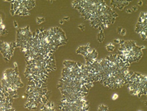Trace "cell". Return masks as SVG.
Returning <instances> with one entry per match:
<instances>
[{
	"label": "cell",
	"instance_id": "8",
	"mask_svg": "<svg viewBox=\"0 0 147 111\" xmlns=\"http://www.w3.org/2000/svg\"><path fill=\"white\" fill-rule=\"evenodd\" d=\"M59 109L61 111H88L90 106L89 102L84 98L82 101L73 103L60 102Z\"/></svg>",
	"mask_w": 147,
	"mask_h": 111
},
{
	"label": "cell",
	"instance_id": "25",
	"mask_svg": "<svg viewBox=\"0 0 147 111\" xmlns=\"http://www.w3.org/2000/svg\"><path fill=\"white\" fill-rule=\"evenodd\" d=\"M118 97H119V95H118L117 94H113V95L112 96V100H117V99L118 98Z\"/></svg>",
	"mask_w": 147,
	"mask_h": 111
},
{
	"label": "cell",
	"instance_id": "10",
	"mask_svg": "<svg viewBox=\"0 0 147 111\" xmlns=\"http://www.w3.org/2000/svg\"><path fill=\"white\" fill-rule=\"evenodd\" d=\"M146 25H147V21L144 22H137V23L136 26L135 31L139 34L142 39V41H146L147 37L146 34Z\"/></svg>",
	"mask_w": 147,
	"mask_h": 111
},
{
	"label": "cell",
	"instance_id": "29",
	"mask_svg": "<svg viewBox=\"0 0 147 111\" xmlns=\"http://www.w3.org/2000/svg\"><path fill=\"white\" fill-rule=\"evenodd\" d=\"M122 27H119L118 28H117V33H118V34L120 35V33H121V31H122Z\"/></svg>",
	"mask_w": 147,
	"mask_h": 111
},
{
	"label": "cell",
	"instance_id": "2",
	"mask_svg": "<svg viewBox=\"0 0 147 111\" xmlns=\"http://www.w3.org/2000/svg\"><path fill=\"white\" fill-rule=\"evenodd\" d=\"M14 65L15 66L14 68L7 69L4 72L1 79V86L11 98L16 99L18 97L17 90L23 87L24 84L21 81L16 62L14 63Z\"/></svg>",
	"mask_w": 147,
	"mask_h": 111
},
{
	"label": "cell",
	"instance_id": "19",
	"mask_svg": "<svg viewBox=\"0 0 147 111\" xmlns=\"http://www.w3.org/2000/svg\"><path fill=\"white\" fill-rule=\"evenodd\" d=\"M147 15H146V13L145 12H141L139 18V20H138V22H144L145 21H147Z\"/></svg>",
	"mask_w": 147,
	"mask_h": 111
},
{
	"label": "cell",
	"instance_id": "27",
	"mask_svg": "<svg viewBox=\"0 0 147 111\" xmlns=\"http://www.w3.org/2000/svg\"><path fill=\"white\" fill-rule=\"evenodd\" d=\"M132 10L134 11V12H136L137 10H138V7L136 6H134L132 7Z\"/></svg>",
	"mask_w": 147,
	"mask_h": 111
},
{
	"label": "cell",
	"instance_id": "9",
	"mask_svg": "<svg viewBox=\"0 0 147 111\" xmlns=\"http://www.w3.org/2000/svg\"><path fill=\"white\" fill-rule=\"evenodd\" d=\"M15 48H16L15 42L8 43L0 41V53L6 62H9L11 60Z\"/></svg>",
	"mask_w": 147,
	"mask_h": 111
},
{
	"label": "cell",
	"instance_id": "11",
	"mask_svg": "<svg viewBox=\"0 0 147 111\" xmlns=\"http://www.w3.org/2000/svg\"><path fill=\"white\" fill-rule=\"evenodd\" d=\"M131 1H125V0H113L111 1V5L115 8H117L120 11L123 9L126 6H128Z\"/></svg>",
	"mask_w": 147,
	"mask_h": 111
},
{
	"label": "cell",
	"instance_id": "21",
	"mask_svg": "<svg viewBox=\"0 0 147 111\" xmlns=\"http://www.w3.org/2000/svg\"><path fill=\"white\" fill-rule=\"evenodd\" d=\"M108 107L104 104H100L98 108L97 111H108Z\"/></svg>",
	"mask_w": 147,
	"mask_h": 111
},
{
	"label": "cell",
	"instance_id": "16",
	"mask_svg": "<svg viewBox=\"0 0 147 111\" xmlns=\"http://www.w3.org/2000/svg\"><path fill=\"white\" fill-rule=\"evenodd\" d=\"M38 105L39 104L35 102L27 101L26 103L24 104V108L29 110H36L38 108Z\"/></svg>",
	"mask_w": 147,
	"mask_h": 111
},
{
	"label": "cell",
	"instance_id": "28",
	"mask_svg": "<svg viewBox=\"0 0 147 111\" xmlns=\"http://www.w3.org/2000/svg\"><path fill=\"white\" fill-rule=\"evenodd\" d=\"M120 41H121L120 39H115L114 41V42L116 44H119L120 42Z\"/></svg>",
	"mask_w": 147,
	"mask_h": 111
},
{
	"label": "cell",
	"instance_id": "1",
	"mask_svg": "<svg viewBox=\"0 0 147 111\" xmlns=\"http://www.w3.org/2000/svg\"><path fill=\"white\" fill-rule=\"evenodd\" d=\"M55 70L56 64L53 54L40 55L32 60L26 62V68L24 74L28 81L46 84L49 74Z\"/></svg>",
	"mask_w": 147,
	"mask_h": 111
},
{
	"label": "cell",
	"instance_id": "31",
	"mask_svg": "<svg viewBox=\"0 0 147 111\" xmlns=\"http://www.w3.org/2000/svg\"><path fill=\"white\" fill-rule=\"evenodd\" d=\"M63 20H66V21H69V17H65V18H63Z\"/></svg>",
	"mask_w": 147,
	"mask_h": 111
},
{
	"label": "cell",
	"instance_id": "13",
	"mask_svg": "<svg viewBox=\"0 0 147 111\" xmlns=\"http://www.w3.org/2000/svg\"><path fill=\"white\" fill-rule=\"evenodd\" d=\"M94 50V49L91 48L90 47V44L88 43V45L85 46H82L80 47L76 51V53L77 54H80L83 55L84 57L86 56L90 53H92Z\"/></svg>",
	"mask_w": 147,
	"mask_h": 111
},
{
	"label": "cell",
	"instance_id": "26",
	"mask_svg": "<svg viewBox=\"0 0 147 111\" xmlns=\"http://www.w3.org/2000/svg\"><path fill=\"white\" fill-rule=\"evenodd\" d=\"M13 25H14V27L15 28H18V25L17 22L16 21H13Z\"/></svg>",
	"mask_w": 147,
	"mask_h": 111
},
{
	"label": "cell",
	"instance_id": "3",
	"mask_svg": "<svg viewBox=\"0 0 147 111\" xmlns=\"http://www.w3.org/2000/svg\"><path fill=\"white\" fill-rule=\"evenodd\" d=\"M119 48V56L123 62H137L143 56L142 50L145 47H139L134 41H120Z\"/></svg>",
	"mask_w": 147,
	"mask_h": 111
},
{
	"label": "cell",
	"instance_id": "14",
	"mask_svg": "<svg viewBox=\"0 0 147 111\" xmlns=\"http://www.w3.org/2000/svg\"><path fill=\"white\" fill-rule=\"evenodd\" d=\"M15 15H18L20 16H28L30 15L28 10L27 9V8L25 6L24 1H21L20 6L15 12Z\"/></svg>",
	"mask_w": 147,
	"mask_h": 111
},
{
	"label": "cell",
	"instance_id": "17",
	"mask_svg": "<svg viewBox=\"0 0 147 111\" xmlns=\"http://www.w3.org/2000/svg\"><path fill=\"white\" fill-rule=\"evenodd\" d=\"M24 3L28 11L32 9L35 6V1H31V0H30V1H24Z\"/></svg>",
	"mask_w": 147,
	"mask_h": 111
},
{
	"label": "cell",
	"instance_id": "6",
	"mask_svg": "<svg viewBox=\"0 0 147 111\" xmlns=\"http://www.w3.org/2000/svg\"><path fill=\"white\" fill-rule=\"evenodd\" d=\"M32 37V33L30 32L29 26H27L24 28H18L16 31V46L20 48L22 52L26 53V47L30 40Z\"/></svg>",
	"mask_w": 147,
	"mask_h": 111
},
{
	"label": "cell",
	"instance_id": "15",
	"mask_svg": "<svg viewBox=\"0 0 147 111\" xmlns=\"http://www.w3.org/2000/svg\"><path fill=\"white\" fill-rule=\"evenodd\" d=\"M40 111H56L55 104L52 101H47L46 103L42 104Z\"/></svg>",
	"mask_w": 147,
	"mask_h": 111
},
{
	"label": "cell",
	"instance_id": "32",
	"mask_svg": "<svg viewBox=\"0 0 147 111\" xmlns=\"http://www.w3.org/2000/svg\"><path fill=\"white\" fill-rule=\"evenodd\" d=\"M126 12H127V13H128V14H131V13L132 12V11L130 10V9H128L126 11Z\"/></svg>",
	"mask_w": 147,
	"mask_h": 111
},
{
	"label": "cell",
	"instance_id": "7",
	"mask_svg": "<svg viewBox=\"0 0 147 111\" xmlns=\"http://www.w3.org/2000/svg\"><path fill=\"white\" fill-rule=\"evenodd\" d=\"M49 31L52 44L56 50L59 47L65 45L68 42L65 32L60 28H52Z\"/></svg>",
	"mask_w": 147,
	"mask_h": 111
},
{
	"label": "cell",
	"instance_id": "4",
	"mask_svg": "<svg viewBox=\"0 0 147 111\" xmlns=\"http://www.w3.org/2000/svg\"><path fill=\"white\" fill-rule=\"evenodd\" d=\"M50 93L47 90L46 84H40L28 81L26 91L28 101L35 102L38 104H44L49 101Z\"/></svg>",
	"mask_w": 147,
	"mask_h": 111
},
{
	"label": "cell",
	"instance_id": "35",
	"mask_svg": "<svg viewBox=\"0 0 147 111\" xmlns=\"http://www.w3.org/2000/svg\"><path fill=\"white\" fill-rule=\"evenodd\" d=\"M1 86V85H0V86Z\"/></svg>",
	"mask_w": 147,
	"mask_h": 111
},
{
	"label": "cell",
	"instance_id": "24",
	"mask_svg": "<svg viewBox=\"0 0 147 111\" xmlns=\"http://www.w3.org/2000/svg\"><path fill=\"white\" fill-rule=\"evenodd\" d=\"M126 33H127L126 29H124V28H122V31H121V33H120V35H122V36H124V35H125Z\"/></svg>",
	"mask_w": 147,
	"mask_h": 111
},
{
	"label": "cell",
	"instance_id": "5",
	"mask_svg": "<svg viewBox=\"0 0 147 111\" xmlns=\"http://www.w3.org/2000/svg\"><path fill=\"white\" fill-rule=\"evenodd\" d=\"M105 4V1H74L73 7L78 11L84 20H90Z\"/></svg>",
	"mask_w": 147,
	"mask_h": 111
},
{
	"label": "cell",
	"instance_id": "23",
	"mask_svg": "<svg viewBox=\"0 0 147 111\" xmlns=\"http://www.w3.org/2000/svg\"><path fill=\"white\" fill-rule=\"evenodd\" d=\"M78 28L82 31H84V29H85V26L83 24H80L78 26Z\"/></svg>",
	"mask_w": 147,
	"mask_h": 111
},
{
	"label": "cell",
	"instance_id": "22",
	"mask_svg": "<svg viewBox=\"0 0 147 111\" xmlns=\"http://www.w3.org/2000/svg\"><path fill=\"white\" fill-rule=\"evenodd\" d=\"M45 21V19H44V17H42V18H40V17H37V20H36V21H37V23L38 25H40L42 23H43V22Z\"/></svg>",
	"mask_w": 147,
	"mask_h": 111
},
{
	"label": "cell",
	"instance_id": "30",
	"mask_svg": "<svg viewBox=\"0 0 147 111\" xmlns=\"http://www.w3.org/2000/svg\"><path fill=\"white\" fill-rule=\"evenodd\" d=\"M138 5H139V6H141L143 5V2H142V1H138Z\"/></svg>",
	"mask_w": 147,
	"mask_h": 111
},
{
	"label": "cell",
	"instance_id": "20",
	"mask_svg": "<svg viewBox=\"0 0 147 111\" xmlns=\"http://www.w3.org/2000/svg\"><path fill=\"white\" fill-rule=\"evenodd\" d=\"M115 46L113 43H109L108 45H106V48L108 51L113 52L115 50Z\"/></svg>",
	"mask_w": 147,
	"mask_h": 111
},
{
	"label": "cell",
	"instance_id": "12",
	"mask_svg": "<svg viewBox=\"0 0 147 111\" xmlns=\"http://www.w3.org/2000/svg\"><path fill=\"white\" fill-rule=\"evenodd\" d=\"M97 57L98 53L96 50L94 49L92 53L84 57V59L86 60V65H92L94 63H95L97 60Z\"/></svg>",
	"mask_w": 147,
	"mask_h": 111
},
{
	"label": "cell",
	"instance_id": "34",
	"mask_svg": "<svg viewBox=\"0 0 147 111\" xmlns=\"http://www.w3.org/2000/svg\"><path fill=\"white\" fill-rule=\"evenodd\" d=\"M139 111H141V110H139Z\"/></svg>",
	"mask_w": 147,
	"mask_h": 111
},
{
	"label": "cell",
	"instance_id": "18",
	"mask_svg": "<svg viewBox=\"0 0 147 111\" xmlns=\"http://www.w3.org/2000/svg\"><path fill=\"white\" fill-rule=\"evenodd\" d=\"M105 40V34L103 33V31H100L99 33L97 34V41L100 43L103 42Z\"/></svg>",
	"mask_w": 147,
	"mask_h": 111
},
{
	"label": "cell",
	"instance_id": "33",
	"mask_svg": "<svg viewBox=\"0 0 147 111\" xmlns=\"http://www.w3.org/2000/svg\"><path fill=\"white\" fill-rule=\"evenodd\" d=\"M60 23L61 25H63V24L64 23V20H60Z\"/></svg>",
	"mask_w": 147,
	"mask_h": 111
}]
</instances>
